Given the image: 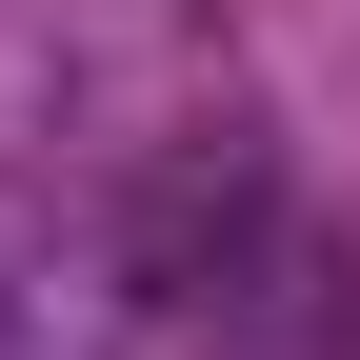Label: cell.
Wrapping results in <instances>:
<instances>
[{
  "label": "cell",
  "mask_w": 360,
  "mask_h": 360,
  "mask_svg": "<svg viewBox=\"0 0 360 360\" xmlns=\"http://www.w3.org/2000/svg\"><path fill=\"white\" fill-rule=\"evenodd\" d=\"M0 360H60V220H40V180H0Z\"/></svg>",
  "instance_id": "1"
}]
</instances>
